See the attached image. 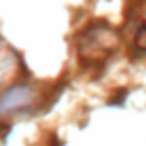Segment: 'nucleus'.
<instances>
[{
	"label": "nucleus",
	"mask_w": 146,
	"mask_h": 146,
	"mask_svg": "<svg viewBox=\"0 0 146 146\" xmlns=\"http://www.w3.org/2000/svg\"><path fill=\"white\" fill-rule=\"evenodd\" d=\"M116 43H119L116 32L112 27L103 25V23H96L84 34H80V39H78V52H80V57L84 62L96 64V62H103L116 48Z\"/></svg>",
	"instance_id": "f257e3e1"
},
{
	"label": "nucleus",
	"mask_w": 146,
	"mask_h": 146,
	"mask_svg": "<svg viewBox=\"0 0 146 146\" xmlns=\"http://www.w3.org/2000/svg\"><path fill=\"white\" fill-rule=\"evenodd\" d=\"M32 103H34V91L25 84H14L0 96V114L27 110Z\"/></svg>",
	"instance_id": "f03ea898"
},
{
	"label": "nucleus",
	"mask_w": 146,
	"mask_h": 146,
	"mask_svg": "<svg viewBox=\"0 0 146 146\" xmlns=\"http://www.w3.org/2000/svg\"><path fill=\"white\" fill-rule=\"evenodd\" d=\"M132 46H135V52L139 55H146V23H141L135 32V39H132Z\"/></svg>",
	"instance_id": "7ed1b4c3"
}]
</instances>
